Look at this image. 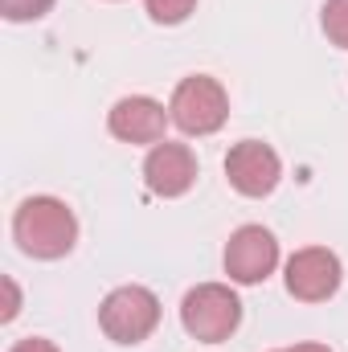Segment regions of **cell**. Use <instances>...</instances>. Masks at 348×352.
I'll return each mask as SVG.
<instances>
[{"label":"cell","mask_w":348,"mask_h":352,"mask_svg":"<svg viewBox=\"0 0 348 352\" xmlns=\"http://www.w3.org/2000/svg\"><path fill=\"white\" fill-rule=\"evenodd\" d=\"M12 238L33 258H66L78 242V221L58 197H29L12 217Z\"/></svg>","instance_id":"obj_1"},{"label":"cell","mask_w":348,"mask_h":352,"mask_svg":"<svg viewBox=\"0 0 348 352\" xmlns=\"http://www.w3.org/2000/svg\"><path fill=\"white\" fill-rule=\"evenodd\" d=\"M180 324L193 340L201 344H217L230 340L242 324V303L226 283H201L184 295L180 303Z\"/></svg>","instance_id":"obj_2"},{"label":"cell","mask_w":348,"mask_h":352,"mask_svg":"<svg viewBox=\"0 0 348 352\" xmlns=\"http://www.w3.org/2000/svg\"><path fill=\"white\" fill-rule=\"evenodd\" d=\"M98 324H102V332L115 344H140L160 324V299L148 287H140V283L115 287L102 299V307H98Z\"/></svg>","instance_id":"obj_3"},{"label":"cell","mask_w":348,"mask_h":352,"mask_svg":"<svg viewBox=\"0 0 348 352\" xmlns=\"http://www.w3.org/2000/svg\"><path fill=\"white\" fill-rule=\"evenodd\" d=\"M168 115L184 135H213L226 119H230V94L217 78L209 74H193L173 90Z\"/></svg>","instance_id":"obj_4"},{"label":"cell","mask_w":348,"mask_h":352,"mask_svg":"<svg viewBox=\"0 0 348 352\" xmlns=\"http://www.w3.org/2000/svg\"><path fill=\"white\" fill-rule=\"evenodd\" d=\"M340 258L324 246H303L287 258V291L303 303H324L340 291Z\"/></svg>","instance_id":"obj_5"},{"label":"cell","mask_w":348,"mask_h":352,"mask_svg":"<svg viewBox=\"0 0 348 352\" xmlns=\"http://www.w3.org/2000/svg\"><path fill=\"white\" fill-rule=\"evenodd\" d=\"M279 266V242L270 230L262 226H242L234 230V238L226 242V274L242 287L262 283L270 270Z\"/></svg>","instance_id":"obj_6"},{"label":"cell","mask_w":348,"mask_h":352,"mask_svg":"<svg viewBox=\"0 0 348 352\" xmlns=\"http://www.w3.org/2000/svg\"><path fill=\"white\" fill-rule=\"evenodd\" d=\"M226 176L242 197H266V192H274V184L283 176V160H279V152L270 144L242 140L226 156Z\"/></svg>","instance_id":"obj_7"},{"label":"cell","mask_w":348,"mask_h":352,"mask_svg":"<svg viewBox=\"0 0 348 352\" xmlns=\"http://www.w3.org/2000/svg\"><path fill=\"white\" fill-rule=\"evenodd\" d=\"M168 119H173V115H168L156 98H148V94H127V98H119V102L111 107L107 127H111V135L123 140V144H160Z\"/></svg>","instance_id":"obj_8"},{"label":"cell","mask_w":348,"mask_h":352,"mask_svg":"<svg viewBox=\"0 0 348 352\" xmlns=\"http://www.w3.org/2000/svg\"><path fill=\"white\" fill-rule=\"evenodd\" d=\"M144 180L156 197H184L197 180V156L184 144L160 140L144 160Z\"/></svg>","instance_id":"obj_9"},{"label":"cell","mask_w":348,"mask_h":352,"mask_svg":"<svg viewBox=\"0 0 348 352\" xmlns=\"http://www.w3.org/2000/svg\"><path fill=\"white\" fill-rule=\"evenodd\" d=\"M324 33L332 45L348 50V0H324Z\"/></svg>","instance_id":"obj_10"},{"label":"cell","mask_w":348,"mask_h":352,"mask_svg":"<svg viewBox=\"0 0 348 352\" xmlns=\"http://www.w3.org/2000/svg\"><path fill=\"white\" fill-rule=\"evenodd\" d=\"M144 4L156 25H180L197 12V0H144Z\"/></svg>","instance_id":"obj_11"},{"label":"cell","mask_w":348,"mask_h":352,"mask_svg":"<svg viewBox=\"0 0 348 352\" xmlns=\"http://www.w3.org/2000/svg\"><path fill=\"white\" fill-rule=\"evenodd\" d=\"M54 8V0H0V12L8 21H41Z\"/></svg>","instance_id":"obj_12"},{"label":"cell","mask_w":348,"mask_h":352,"mask_svg":"<svg viewBox=\"0 0 348 352\" xmlns=\"http://www.w3.org/2000/svg\"><path fill=\"white\" fill-rule=\"evenodd\" d=\"M8 352H58L54 340H41V336H25V340H17Z\"/></svg>","instance_id":"obj_13"},{"label":"cell","mask_w":348,"mask_h":352,"mask_svg":"<svg viewBox=\"0 0 348 352\" xmlns=\"http://www.w3.org/2000/svg\"><path fill=\"white\" fill-rule=\"evenodd\" d=\"M4 295H8V303H4L0 320H12V316L21 311V295H17V283H12V278H4Z\"/></svg>","instance_id":"obj_14"},{"label":"cell","mask_w":348,"mask_h":352,"mask_svg":"<svg viewBox=\"0 0 348 352\" xmlns=\"http://www.w3.org/2000/svg\"><path fill=\"white\" fill-rule=\"evenodd\" d=\"M279 352H332L328 344H295V349H279Z\"/></svg>","instance_id":"obj_15"}]
</instances>
